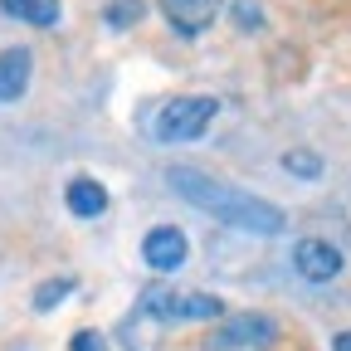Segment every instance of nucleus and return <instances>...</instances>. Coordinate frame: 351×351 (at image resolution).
Masks as SVG:
<instances>
[{
    "label": "nucleus",
    "mask_w": 351,
    "mask_h": 351,
    "mask_svg": "<svg viewBox=\"0 0 351 351\" xmlns=\"http://www.w3.org/2000/svg\"><path fill=\"white\" fill-rule=\"evenodd\" d=\"M166 181H171V191L181 195V200H191V205L205 210L210 219L234 225V230H244V234H283V225H288L278 205L258 200V195H249V191H239V186L215 181V176H205V171H195V166H171Z\"/></svg>",
    "instance_id": "1"
},
{
    "label": "nucleus",
    "mask_w": 351,
    "mask_h": 351,
    "mask_svg": "<svg viewBox=\"0 0 351 351\" xmlns=\"http://www.w3.org/2000/svg\"><path fill=\"white\" fill-rule=\"evenodd\" d=\"M215 117H219V98H195V93H186V98H171V103L156 108L152 137H156V142H200Z\"/></svg>",
    "instance_id": "2"
},
{
    "label": "nucleus",
    "mask_w": 351,
    "mask_h": 351,
    "mask_svg": "<svg viewBox=\"0 0 351 351\" xmlns=\"http://www.w3.org/2000/svg\"><path fill=\"white\" fill-rule=\"evenodd\" d=\"M142 313L152 322H215L225 317V302L210 298V293H176V288H152L142 298Z\"/></svg>",
    "instance_id": "3"
},
{
    "label": "nucleus",
    "mask_w": 351,
    "mask_h": 351,
    "mask_svg": "<svg viewBox=\"0 0 351 351\" xmlns=\"http://www.w3.org/2000/svg\"><path fill=\"white\" fill-rule=\"evenodd\" d=\"M278 341V322L263 313H239L225 317V327L210 332V351H263Z\"/></svg>",
    "instance_id": "4"
},
{
    "label": "nucleus",
    "mask_w": 351,
    "mask_h": 351,
    "mask_svg": "<svg viewBox=\"0 0 351 351\" xmlns=\"http://www.w3.org/2000/svg\"><path fill=\"white\" fill-rule=\"evenodd\" d=\"M142 258H147V269H156V274H176L181 263L191 258V239H186V230H176V225H156V230H147V239H142Z\"/></svg>",
    "instance_id": "5"
},
{
    "label": "nucleus",
    "mask_w": 351,
    "mask_h": 351,
    "mask_svg": "<svg viewBox=\"0 0 351 351\" xmlns=\"http://www.w3.org/2000/svg\"><path fill=\"white\" fill-rule=\"evenodd\" d=\"M293 269L307 283H332L341 274V249H332L327 239H298L293 244Z\"/></svg>",
    "instance_id": "6"
},
{
    "label": "nucleus",
    "mask_w": 351,
    "mask_h": 351,
    "mask_svg": "<svg viewBox=\"0 0 351 351\" xmlns=\"http://www.w3.org/2000/svg\"><path fill=\"white\" fill-rule=\"evenodd\" d=\"M29 73H34V54L25 44H10L0 54V103H20L29 93Z\"/></svg>",
    "instance_id": "7"
},
{
    "label": "nucleus",
    "mask_w": 351,
    "mask_h": 351,
    "mask_svg": "<svg viewBox=\"0 0 351 351\" xmlns=\"http://www.w3.org/2000/svg\"><path fill=\"white\" fill-rule=\"evenodd\" d=\"M219 5H225V0H161V15L171 20L176 34H200V29H210Z\"/></svg>",
    "instance_id": "8"
},
{
    "label": "nucleus",
    "mask_w": 351,
    "mask_h": 351,
    "mask_svg": "<svg viewBox=\"0 0 351 351\" xmlns=\"http://www.w3.org/2000/svg\"><path fill=\"white\" fill-rule=\"evenodd\" d=\"M64 200H69V210H73L78 219H98V215L108 210V191L93 181V176H73L69 191H64Z\"/></svg>",
    "instance_id": "9"
},
{
    "label": "nucleus",
    "mask_w": 351,
    "mask_h": 351,
    "mask_svg": "<svg viewBox=\"0 0 351 351\" xmlns=\"http://www.w3.org/2000/svg\"><path fill=\"white\" fill-rule=\"evenodd\" d=\"M0 10L20 25H39V29L59 25V0H0Z\"/></svg>",
    "instance_id": "10"
},
{
    "label": "nucleus",
    "mask_w": 351,
    "mask_h": 351,
    "mask_svg": "<svg viewBox=\"0 0 351 351\" xmlns=\"http://www.w3.org/2000/svg\"><path fill=\"white\" fill-rule=\"evenodd\" d=\"M283 171H293L298 176V181H317V176H322V156L317 152H283Z\"/></svg>",
    "instance_id": "11"
},
{
    "label": "nucleus",
    "mask_w": 351,
    "mask_h": 351,
    "mask_svg": "<svg viewBox=\"0 0 351 351\" xmlns=\"http://www.w3.org/2000/svg\"><path fill=\"white\" fill-rule=\"evenodd\" d=\"M103 20H108L112 29H132V25L142 20V0H108Z\"/></svg>",
    "instance_id": "12"
},
{
    "label": "nucleus",
    "mask_w": 351,
    "mask_h": 351,
    "mask_svg": "<svg viewBox=\"0 0 351 351\" xmlns=\"http://www.w3.org/2000/svg\"><path fill=\"white\" fill-rule=\"evenodd\" d=\"M69 293H73V278H49V283L34 293V313H49V307H59Z\"/></svg>",
    "instance_id": "13"
},
{
    "label": "nucleus",
    "mask_w": 351,
    "mask_h": 351,
    "mask_svg": "<svg viewBox=\"0 0 351 351\" xmlns=\"http://www.w3.org/2000/svg\"><path fill=\"white\" fill-rule=\"evenodd\" d=\"M234 25H244V29H258V25H263L258 0H234Z\"/></svg>",
    "instance_id": "14"
},
{
    "label": "nucleus",
    "mask_w": 351,
    "mask_h": 351,
    "mask_svg": "<svg viewBox=\"0 0 351 351\" xmlns=\"http://www.w3.org/2000/svg\"><path fill=\"white\" fill-rule=\"evenodd\" d=\"M73 351H108V341H103L98 332H78V337H73Z\"/></svg>",
    "instance_id": "15"
},
{
    "label": "nucleus",
    "mask_w": 351,
    "mask_h": 351,
    "mask_svg": "<svg viewBox=\"0 0 351 351\" xmlns=\"http://www.w3.org/2000/svg\"><path fill=\"white\" fill-rule=\"evenodd\" d=\"M332 351H351V332H341V337H332Z\"/></svg>",
    "instance_id": "16"
}]
</instances>
